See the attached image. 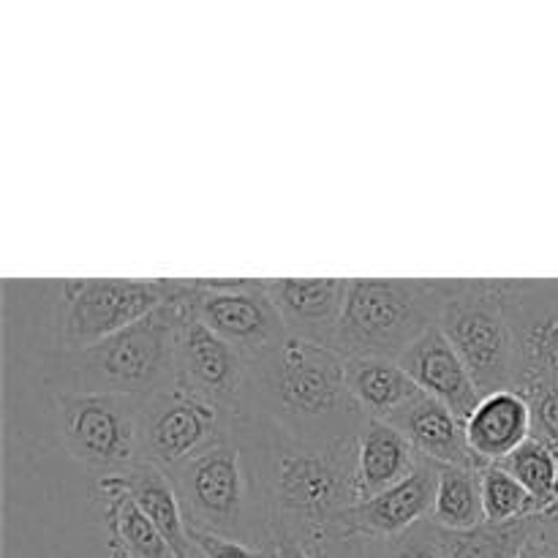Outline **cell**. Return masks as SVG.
I'll use <instances>...</instances> for the list:
<instances>
[{
	"label": "cell",
	"instance_id": "cell-29",
	"mask_svg": "<svg viewBox=\"0 0 558 558\" xmlns=\"http://www.w3.org/2000/svg\"><path fill=\"white\" fill-rule=\"evenodd\" d=\"M272 558H311L303 543H298L289 534H276L272 537Z\"/></svg>",
	"mask_w": 558,
	"mask_h": 558
},
{
	"label": "cell",
	"instance_id": "cell-25",
	"mask_svg": "<svg viewBox=\"0 0 558 558\" xmlns=\"http://www.w3.org/2000/svg\"><path fill=\"white\" fill-rule=\"evenodd\" d=\"M332 558H445L436 526L430 521L417 523L407 534L392 539H343L322 545Z\"/></svg>",
	"mask_w": 558,
	"mask_h": 558
},
{
	"label": "cell",
	"instance_id": "cell-12",
	"mask_svg": "<svg viewBox=\"0 0 558 558\" xmlns=\"http://www.w3.org/2000/svg\"><path fill=\"white\" fill-rule=\"evenodd\" d=\"M439 483V463L420 458V466L403 483L368 501L349 507L336 523L330 543L343 539H392L428 521ZM327 543V545H330Z\"/></svg>",
	"mask_w": 558,
	"mask_h": 558
},
{
	"label": "cell",
	"instance_id": "cell-8",
	"mask_svg": "<svg viewBox=\"0 0 558 558\" xmlns=\"http://www.w3.org/2000/svg\"><path fill=\"white\" fill-rule=\"evenodd\" d=\"M52 403L60 445L80 466L109 477L140 463L142 398L52 390Z\"/></svg>",
	"mask_w": 558,
	"mask_h": 558
},
{
	"label": "cell",
	"instance_id": "cell-17",
	"mask_svg": "<svg viewBox=\"0 0 558 558\" xmlns=\"http://www.w3.org/2000/svg\"><path fill=\"white\" fill-rule=\"evenodd\" d=\"M420 452L381 420H365L354 436V496L368 501L396 488L420 466Z\"/></svg>",
	"mask_w": 558,
	"mask_h": 558
},
{
	"label": "cell",
	"instance_id": "cell-11",
	"mask_svg": "<svg viewBox=\"0 0 558 558\" xmlns=\"http://www.w3.org/2000/svg\"><path fill=\"white\" fill-rule=\"evenodd\" d=\"M251 357L223 341L221 336L202 325L199 319L191 316L180 330L178 343V381L174 387L227 412L240 414L243 407L245 385H248Z\"/></svg>",
	"mask_w": 558,
	"mask_h": 558
},
{
	"label": "cell",
	"instance_id": "cell-2",
	"mask_svg": "<svg viewBox=\"0 0 558 558\" xmlns=\"http://www.w3.org/2000/svg\"><path fill=\"white\" fill-rule=\"evenodd\" d=\"M191 534H216L254 548H272L259 423L238 414L234 428L172 474Z\"/></svg>",
	"mask_w": 558,
	"mask_h": 558
},
{
	"label": "cell",
	"instance_id": "cell-30",
	"mask_svg": "<svg viewBox=\"0 0 558 558\" xmlns=\"http://www.w3.org/2000/svg\"><path fill=\"white\" fill-rule=\"evenodd\" d=\"M521 558H558L556 550L550 548L548 543H545V537H543V523H539L537 532L532 534V539H529L526 548H523Z\"/></svg>",
	"mask_w": 558,
	"mask_h": 558
},
{
	"label": "cell",
	"instance_id": "cell-15",
	"mask_svg": "<svg viewBox=\"0 0 558 558\" xmlns=\"http://www.w3.org/2000/svg\"><path fill=\"white\" fill-rule=\"evenodd\" d=\"M387 425H392L420 456L439 463V466H485L469 450L466 423L428 392L420 390L401 412L387 420Z\"/></svg>",
	"mask_w": 558,
	"mask_h": 558
},
{
	"label": "cell",
	"instance_id": "cell-4",
	"mask_svg": "<svg viewBox=\"0 0 558 558\" xmlns=\"http://www.w3.org/2000/svg\"><path fill=\"white\" fill-rule=\"evenodd\" d=\"M256 423L265 450L272 537L289 534L303 543L305 550L322 548L332 539L338 518L357 505L354 439L330 447H311L300 445L265 420Z\"/></svg>",
	"mask_w": 558,
	"mask_h": 558
},
{
	"label": "cell",
	"instance_id": "cell-27",
	"mask_svg": "<svg viewBox=\"0 0 558 558\" xmlns=\"http://www.w3.org/2000/svg\"><path fill=\"white\" fill-rule=\"evenodd\" d=\"M512 390L521 392L532 409V439L543 441L558 458V387L545 385V381H529V385H518Z\"/></svg>",
	"mask_w": 558,
	"mask_h": 558
},
{
	"label": "cell",
	"instance_id": "cell-10",
	"mask_svg": "<svg viewBox=\"0 0 558 558\" xmlns=\"http://www.w3.org/2000/svg\"><path fill=\"white\" fill-rule=\"evenodd\" d=\"M189 287L194 319L245 357H259L289 336L267 281H189Z\"/></svg>",
	"mask_w": 558,
	"mask_h": 558
},
{
	"label": "cell",
	"instance_id": "cell-33",
	"mask_svg": "<svg viewBox=\"0 0 558 558\" xmlns=\"http://www.w3.org/2000/svg\"><path fill=\"white\" fill-rule=\"evenodd\" d=\"M545 287H548V292L554 294V300L558 303V281H545Z\"/></svg>",
	"mask_w": 558,
	"mask_h": 558
},
{
	"label": "cell",
	"instance_id": "cell-14",
	"mask_svg": "<svg viewBox=\"0 0 558 558\" xmlns=\"http://www.w3.org/2000/svg\"><path fill=\"white\" fill-rule=\"evenodd\" d=\"M403 371L412 376L414 385L428 396L439 398L445 407H450L458 417L466 423L474 409L483 401V392L474 385L472 374L458 357L456 347L447 341L439 325L430 327L420 341H414L398 360Z\"/></svg>",
	"mask_w": 558,
	"mask_h": 558
},
{
	"label": "cell",
	"instance_id": "cell-19",
	"mask_svg": "<svg viewBox=\"0 0 558 558\" xmlns=\"http://www.w3.org/2000/svg\"><path fill=\"white\" fill-rule=\"evenodd\" d=\"M96 488L107 521L109 558H180L118 480L98 477Z\"/></svg>",
	"mask_w": 558,
	"mask_h": 558
},
{
	"label": "cell",
	"instance_id": "cell-18",
	"mask_svg": "<svg viewBox=\"0 0 558 558\" xmlns=\"http://www.w3.org/2000/svg\"><path fill=\"white\" fill-rule=\"evenodd\" d=\"M532 439V409L518 390L490 392L466 420V441L480 463H501Z\"/></svg>",
	"mask_w": 558,
	"mask_h": 558
},
{
	"label": "cell",
	"instance_id": "cell-20",
	"mask_svg": "<svg viewBox=\"0 0 558 558\" xmlns=\"http://www.w3.org/2000/svg\"><path fill=\"white\" fill-rule=\"evenodd\" d=\"M109 477H114L129 490L134 505L163 534V539L172 545L174 554L180 558H189L194 554V539H191L189 523H185L183 505H180V496L167 472L150 466V463H136L129 472L109 474Z\"/></svg>",
	"mask_w": 558,
	"mask_h": 558
},
{
	"label": "cell",
	"instance_id": "cell-24",
	"mask_svg": "<svg viewBox=\"0 0 558 558\" xmlns=\"http://www.w3.org/2000/svg\"><path fill=\"white\" fill-rule=\"evenodd\" d=\"M499 466L507 469L534 496L539 521L558 512V458L543 441L529 439Z\"/></svg>",
	"mask_w": 558,
	"mask_h": 558
},
{
	"label": "cell",
	"instance_id": "cell-9",
	"mask_svg": "<svg viewBox=\"0 0 558 558\" xmlns=\"http://www.w3.org/2000/svg\"><path fill=\"white\" fill-rule=\"evenodd\" d=\"M238 414L180 387L153 392L140 403V463L172 474L185 461L221 441Z\"/></svg>",
	"mask_w": 558,
	"mask_h": 558
},
{
	"label": "cell",
	"instance_id": "cell-13",
	"mask_svg": "<svg viewBox=\"0 0 558 558\" xmlns=\"http://www.w3.org/2000/svg\"><path fill=\"white\" fill-rule=\"evenodd\" d=\"M507 314L515 332L512 387L545 381L558 387V303L545 281H507Z\"/></svg>",
	"mask_w": 558,
	"mask_h": 558
},
{
	"label": "cell",
	"instance_id": "cell-26",
	"mask_svg": "<svg viewBox=\"0 0 558 558\" xmlns=\"http://www.w3.org/2000/svg\"><path fill=\"white\" fill-rule=\"evenodd\" d=\"M480 488H483L485 521L488 523H518L537 518L534 496L499 463H485L480 469Z\"/></svg>",
	"mask_w": 558,
	"mask_h": 558
},
{
	"label": "cell",
	"instance_id": "cell-21",
	"mask_svg": "<svg viewBox=\"0 0 558 558\" xmlns=\"http://www.w3.org/2000/svg\"><path fill=\"white\" fill-rule=\"evenodd\" d=\"M347 385L360 412L381 423L401 412L420 392V387L398 365V360L381 357L347 360Z\"/></svg>",
	"mask_w": 558,
	"mask_h": 558
},
{
	"label": "cell",
	"instance_id": "cell-1",
	"mask_svg": "<svg viewBox=\"0 0 558 558\" xmlns=\"http://www.w3.org/2000/svg\"><path fill=\"white\" fill-rule=\"evenodd\" d=\"M240 414L265 420L311 447L354 439L368 420L349 392L347 360L303 336H287L251 360Z\"/></svg>",
	"mask_w": 558,
	"mask_h": 558
},
{
	"label": "cell",
	"instance_id": "cell-23",
	"mask_svg": "<svg viewBox=\"0 0 558 558\" xmlns=\"http://www.w3.org/2000/svg\"><path fill=\"white\" fill-rule=\"evenodd\" d=\"M539 518L518 523H488L469 532L436 529L445 558H521L523 548L537 532Z\"/></svg>",
	"mask_w": 558,
	"mask_h": 558
},
{
	"label": "cell",
	"instance_id": "cell-22",
	"mask_svg": "<svg viewBox=\"0 0 558 558\" xmlns=\"http://www.w3.org/2000/svg\"><path fill=\"white\" fill-rule=\"evenodd\" d=\"M483 469V466H480ZM480 469L439 466L434 510L428 521L441 532H469L485 523Z\"/></svg>",
	"mask_w": 558,
	"mask_h": 558
},
{
	"label": "cell",
	"instance_id": "cell-3",
	"mask_svg": "<svg viewBox=\"0 0 558 558\" xmlns=\"http://www.w3.org/2000/svg\"><path fill=\"white\" fill-rule=\"evenodd\" d=\"M189 292V281H172L169 298L136 325L82 352L47 357L49 390L147 398L174 387L180 330L194 316Z\"/></svg>",
	"mask_w": 558,
	"mask_h": 558
},
{
	"label": "cell",
	"instance_id": "cell-7",
	"mask_svg": "<svg viewBox=\"0 0 558 558\" xmlns=\"http://www.w3.org/2000/svg\"><path fill=\"white\" fill-rule=\"evenodd\" d=\"M507 281H450L439 330L456 347L483 396L512 387L515 332L507 314Z\"/></svg>",
	"mask_w": 558,
	"mask_h": 558
},
{
	"label": "cell",
	"instance_id": "cell-34",
	"mask_svg": "<svg viewBox=\"0 0 558 558\" xmlns=\"http://www.w3.org/2000/svg\"><path fill=\"white\" fill-rule=\"evenodd\" d=\"M311 554V558H332L330 554H327V550H322V548H314V550H308Z\"/></svg>",
	"mask_w": 558,
	"mask_h": 558
},
{
	"label": "cell",
	"instance_id": "cell-6",
	"mask_svg": "<svg viewBox=\"0 0 558 558\" xmlns=\"http://www.w3.org/2000/svg\"><path fill=\"white\" fill-rule=\"evenodd\" d=\"M47 338L49 357L90 349L114 332L136 325L172 292V281L85 278L49 281Z\"/></svg>",
	"mask_w": 558,
	"mask_h": 558
},
{
	"label": "cell",
	"instance_id": "cell-16",
	"mask_svg": "<svg viewBox=\"0 0 558 558\" xmlns=\"http://www.w3.org/2000/svg\"><path fill=\"white\" fill-rule=\"evenodd\" d=\"M267 292L289 336H303L330 347L347 305V278H278L267 281Z\"/></svg>",
	"mask_w": 558,
	"mask_h": 558
},
{
	"label": "cell",
	"instance_id": "cell-5",
	"mask_svg": "<svg viewBox=\"0 0 558 558\" xmlns=\"http://www.w3.org/2000/svg\"><path fill=\"white\" fill-rule=\"evenodd\" d=\"M450 281L352 278L330 349L343 360H401L414 341L439 325Z\"/></svg>",
	"mask_w": 558,
	"mask_h": 558
},
{
	"label": "cell",
	"instance_id": "cell-35",
	"mask_svg": "<svg viewBox=\"0 0 558 558\" xmlns=\"http://www.w3.org/2000/svg\"><path fill=\"white\" fill-rule=\"evenodd\" d=\"M189 558H205V556H202V554H199V550H196V548H194V554H191Z\"/></svg>",
	"mask_w": 558,
	"mask_h": 558
},
{
	"label": "cell",
	"instance_id": "cell-31",
	"mask_svg": "<svg viewBox=\"0 0 558 558\" xmlns=\"http://www.w3.org/2000/svg\"><path fill=\"white\" fill-rule=\"evenodd\" d=\"M539 523H543V521H539ZM543 537H545V543H548L550 548H554L558 554V532H550V529L543 526Z\"/></svg>",
	"mask_w": 558,
	"mask_h": 558
},
{
	"label": "cell",
	"instance_id": "cell-28",
	"mask_svg": "<svg viewBox=\"0 0 558 558\" xmlns=\"http://www.w3.org/2000/svg\"><path fill=\"white\" fill-rule=\"evenodd\" d=\"M194 548L205 558H272V548L262 550L238 539L216 537V534H191Z\"/></svg>",
	"mask_w": 558,
	"mask_h": 558
},
{
	"label": "cell",
	"instance_id": "cell-32",
	"mask_svg": "<svg viewBox=\"0 0 558 558\" xmlns=\"http://www.w3.org/2000/svg\"><path fill=\"white\" fill-rule=\"evenodd\" d=\"M543 526L550 529V532H558V512H554L550 518H543Z\"/></svg>",
	"mask_w": 558,
	"mask_h": 558
}]
</instances>
